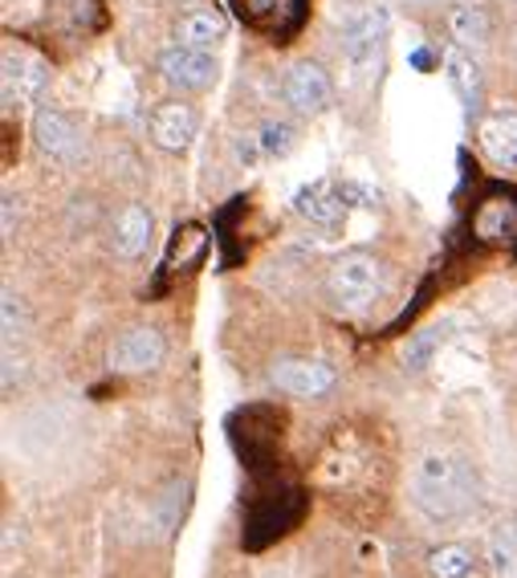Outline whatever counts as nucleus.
<instances>
[{"label":"nucleus","mask_w":517,"mask_h":578,"mask_svg":"<svg viewBox=\"0 0 517 578\" xmlns=\"http://www.w3.org/2000/svg\"><path fill=\"white\" fill-rule=\"evenodd\" d=\"M412 502L420 514H428L432 522H453V517L468 514L477 505V477L461 456L428 453L420 456L412 468Z\"/></svg>","instance_id":"1"},{"label":"nucleus","mask_w":517,"mask_h":578,"mask_svg":"<svg viewBox=\"0 0 517 578\" xmlns=\"http://www.w3.org/2000/svg\"><path fill=\"white\" fill-rule=\"evenodd\" d=\"M327 289H330V298H334L339 310L359 314V310H366V306L383 293V261L366 249L342 252L339 261L330 265Z\"/></svg>","instance_id":"2"},{"label":"nucleus","mask_w":517,"mask_h":578,"mask_svg":"<svg viewBox=\"0 0 517 578\" xmlns=\"http://www.w3.org/2000/svg\"><path fill=\"white\" fill-rule=\"evenodd\" d=\"M159 74L164 82H172L176 90H188V94H200V90L216 86L220 78V62L213 58V50H192V45H172V50L159 53Z\"/></svg>","instance_id":"3"},{"label":"nucleus","mask_w":517,"mask_h":578,"mask_svg":"<svg viewBox=\"0 0 517 578\" xmlns=\"http://www.w3.org/2000/svg\"><path fill=\"white\" fill-rule=\"evenodd\" d=\"M167 342L155 327H131L123 330L111 347V367L123 375H139V371H155L164 363Z\"/></svg>","instance_id":"4"},{"label":"nucleus","mask_w":517,"mask_h":578,"mask_svg":"<svg viewBox=\"0 0 517 578\" xmlns=\"http://www.w3.org/2000/svg\"><path fill=\"white\" fill-rule=\"evenodd\" d=\"M281 90H286V102H290L298 114H306V118H318V114L330 111V102H334V86H330L327 70L318 62L293 65Z\"/></svg>","instance_id":"5"},{"label":"nucleus","mask_w":517,"mask_h":578,"mask_svg":"<svg viewBox=\"0 0 517 578\" xmlns=\"http://www.w3.org/2000/svg\"><path fill=\"white\" fill-rule=\"evenodd\" d=\"M383 38H387V13L383 9H363L342 25V58L354 70H366L383 50Z\"/></svg>","instance_id":"6"},{"label":"nucleus","mask_w":517,"mask_h":578,"mask_svg":"<svg viewBox=\"0 0 517 578\" xmlns=\"http://www.w3.org/2000/svg\"><path fill=\"white\" fill-rule=\"evenodd\" d=\"M50 82V70L41 62L38 53L25 50H4V102L9 106H21V102H33Z\"/></svg>","instance_id":"7"},{"label":"nucleus","mask_w":517,"mask_h":578,"mask_svg":"<svg viewBox=\"0 0 517 578\" xmlns=\"http://www.w3.org/2000/svg\"><path fill=\"white\" fill-rule=\"evenodd\" d=\"M200 135V114L188 102H164L152 111V138L164 152H188Z\"/></svg>","instance_id":"8"},{"label":"nucleus","mask_w":517,"mask_h":578,"mask_svg":"<svg viewBox=\"0 0 517 578\" xmlns=\"http://www.w3.org/2000/svg\"><path fill=\"white\" fill-rule=\"evenodd\" d=\"M273 383L290 395L314 400L334 388V367L318 363V359H281V363H273Z\"/></svg>","instance_id":"9"},{"label":"nucleus","mask_w":517,"mask_h":578,"mask_svg":"<svg viewBox=\"0 0 517 578\" xmlns=\"http://www.w3.org/2000/svg\"><path fill=\"white\" fill-rule=\"evenodd\" d=\"M480 152L489 155L493 167L517 172V111H493L477 126Z\"/></svg>","instance_id":"10"},{"label":"nucleus","mask_w":517,"mask_h":578,"mask_svg":"<svg viewBox=\"0 0 517 578\" xmlns=\"http://www.w3.org/2000/svg\"><path fill=\"white\" fill-rule=\"evenodd\" d=\"M33 138H38V147L50 159H74L77 147H82V131L74 126V118L62 111H38L33 118Z\"/></svg>","instance_id":"11"},{"label":"nucleus","mask_w":517,"mask_h":578,"mask_svg":"<svg viewBox=\"0 0 517 578\" xmlns=\"http://www.w3.org/2000/svg\"><path fill=\"white\" fill-rule=\"evenodd\" d=\"M293 208L310 220V225H334L342 213H347V200H342V188L339 184H330V179H314V184H306L298 196H293Z\"/></svg>","instance_id":"12"},{"label":"nucleus","mask_w":517,"mask_h":578,"mask_svg":"<svg viewBox=\"0 0 517 578\" xmlns=\"http://www.w3.org/2000/svg\"><path fill=\"white\" fill-rule=\"evenodd\" d=\"M228 38V21L216 9H188L176 21V41L192 50H216Z\"/></svg>","instance_id":"13"},{"label":"nucleus","mask_w":517,"mask_h":578,"mask_svg":"<svg viewBox=\"0 0 517 578\" xmlns=\"http://www.w3.org/2000/svg\"><path fill=\"white\" fill-rule=\"evenodd\" d=\"M111 245L118 257H139V252H147V245H152V213H147L143 204H126L123 213H118V220H114Z\"/></svg>","instance_id":"14"},{"label":"nucleus","mask_w":517,"mask_h":578,"mask_svg":"<svg viewBox=\"0 0 517 578\" xmlns=\"http://www.w3.org/2000/svg\"><path fill=\"white\" fill-rule=\"evenodd\" d=\"M444 78H448L453 94L461 99L465 114L477 111L480 106V70H477V62H473V53L453 45V50L444 53Z\"/></svg>","instance_id":"15"},{"label":"nucleus","mask_w":517,"mask_h":578,"mask_svg":"<svg viewBox=\"0 0 517 578\" xmlns=\"http://www.w3.org/2000/svg\"><path fill=\"white\" fill-rule=\"evenodd\" d=\"M477 237L493 240V245H505V249H517V200L509 196H497L477 213Z\"/></svg>","instance_id":"16"},{"label":"nucleus","mask_w":517,"mask_h":578,"mask_svg":"<svg viewBox=\"0 0 517 578\" xmlns=\"http://www.w3.org/2000/svg\"><path fill=\"white\" fill-rule=\"evenodd\" d=\"M448 33H453V41L461 50H480L489 41V17L477 4H456L453 13H448Z\"/></svg>","instance_id":"17"},{"label":"nucleus","mask_w":517,"mask_h":578,"mask_svg":"<svg viewBox=\"0 0 517 578\" xmlns=\"http://www.w3.org/2000/svg\"><path fill=\"white\" fill-rule=\"evenodd\" d=\"M293 126L290 123H266L257 135L249 138V143H240V159L249 164V159H278V155H286L293 147Z\"/></svg>","instance_id":"18"},{"label":"nucleus","mask_w":517,"mask_h":578,"mask_svg":"<svg viewBox=\"0 0 517 578\" xmlns=\"http://www.w3.org/2000/svg\"><path fill=\"white\" fill-rule=\"evenodd\" d=\"M489 566L497 578H517V517H502L489 534Z\"/></svg>","instance_id":"19"},{"label":"nucleus","mask_w":517,"mask_h":578,"mask_svg":"<svg viewBox=\"0 0 517 578\" xmlns=\"http://www.w3.org/2000/svg\"><path fill=\"white\" fill-rule=\"evenodd\" d=\"M444 339H448V327H428V330H416L412 339L404 342V351H400V359H404L407 371H424V367L436 359V351L444 347Z\"/></svg>","instance_id":"20"},{"label":"nucleus","mask_w":517,"mask_h":578,"mask_svg":"<svg viewBox=\"0 0 517 578\" xmlns=\"http://www.w3.org/2000/svg\"><path fill=\"white\" fill-rule=\"evenodd\" d=\"M428 570L432 578H465L473 570V554L465 546H441L428 554Z\"/></svg>","instance_id":"21"},{"label":"nucleus","mask_w":517,"mask_h":578,"mask_svg":"<svg viewBox=\"0 0 517 578\" xmlns=\"http://www.w3.org/2000/svg\"><path fill=\"white\" fill-rule=\"evenodd\" d=\"M0 318H4V347H13L25 334V302L17 298L13 289H4V302H0Z\"/></svg>","instance_id":"22"},{"label":"nucleus","mask_w":517,"mask_h":578,"mask_svg":"<svg viewBox=\"0 0 517 578\" xmlns=\"http://www.w3.org/2000/svg\"><path fill=\"white\" fill-rule=\"evenodd\" d=\"M342 200L354 204V208H375L379 204V188H371V184H363V179H342Z\"/></svg>","instance_id":"23"},{"label":"nucleus","mask_w":517,"mask_h":578,"mask_svg":"<svg viewBox=\"0 0 517 578\" xmlns=\"http://www.w3.org/2000/svg\"><path fill=\"white\" fill-rule=\"evenodd\" d=\"M13 192H4V237H13Z\"/></svg>","instance_id":"24"}]
</instances>
